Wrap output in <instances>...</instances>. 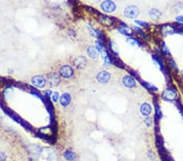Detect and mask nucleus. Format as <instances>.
Segmentation results:
<instances>
[{
    "instance_id": "1",
    "label": "nucleus",
    "mask_w": 183,
    "mask_h": 161,
    "mask_svg": "<svg viewBox=\"0 0 183 161\" xmlns=\"http://www.w3.org/2000/svg\"><path fill=\"white\" fill-rule=\"evenodd\" d=\"M59 75L65 79H69L74 75V69L69 65H65L59 68Z\"/></svg>"
},
{
    "instance_id": "2",
    "label": "nucleus",
    "mask_w": 183,
    "mask_h": 161,
    "mask_svg": "<svg viewBox=\"0 0 183 161\" xmlns=\"http://www.w3.org/2000/svg\"><path fill=\"white\" fill-rule=\"evenodd\" d=\"M140 14V11L139 8H137L136 6L130 5L125 8L124 11V16L126 18L129 19H134L138 17Z\"/></svg>"
},
{
    "instance_id": "3",
    "label": "nucleus",
    "mask_w": 183,
    "mask_h": 161,
    "mask_svg": "<svg viewBox=\"0 0 183 161\" xmlns=\"http://www.w3.org/2000/svg\"><path fill=\"white\" fill-rule=\"evenodd\" d=\"M100 8L104 12L112 13L116 11V5L112 0H104L101 3Z\"/></svg>"
},
{
    "instance_id": "4",
    "label": "nucleus",
    "mask_w": 183,
    "mask_h": 161,
    "mask_svg": "<svg viewBox=\"0 0 183 161\" xmlns=\"http://www.w3.org/2000/svg\"><path fill=\"white\" fill-rule=\"evenodd\" d=\"M31 83L35 87L39 88V89H42L47 85V79L42 75H37V76H34L33 77H32Z\"/></svg>"
},
{
    "instance_id": "5",
    "label": "nucleus",
    "mask_w": 183,
    "mask_h": 161,
    "mask_svg": "<svg viewBox=\"0 0 183 161\" xmlns=\"http://www.w3.org/2000/svg\"><path fill=\"white\" fill-rule=\"evenodd\" d=\"M111 77L110 72H108L107 71H105V70H103V71H100L97 74L96 80L97 82L101 83V84H106V83H108L110 82Z\"/></svg>"
},
{
    "instance_id": "6",
    "label": "nucleus",
    "mask_w": 183,
    "mask_h": 161,
    "mask_svg": "<svg viewBox=\"0 0 183 161\" xmlns=\"http://www.w3.org/2000/svg\"><path fill=\"white\" fill-rule=\"evenodd\" d=\"M162 98L166 101H175L178 98V94L173 89L168 88L164 89L162 93Z\"/></svg>"
},
{
    "instance_id": "7",
    "label": "nucleus",
    "mask_w": 183,
    "mask_h": 161,
    "mask_svg": "<svg viewBox=\"0 0 183 161\" xmlns=\"http://www.w3.org/2000/svg\"><path fill=\"white\" fill-rule=\"evenodd\" d=\"M121 82H122L123 86L128 89H133L134 87H136V81L134 77L132 76H129V75L124 76L121 80Z\"/></svg>"
},
{
    "instance_id": "8",
    "label": "nucleus",
    "mask_w": 183,
    "mask_h": 161,
    "mask_svg": "<svg viewBox=\"0 0 183 161\" xmlns=\"http://www.w3.org/2000/svg\"><path fill=\"white\" fill-rule=\"evenodd\" d=\"M87 64L86 59L84 56L79 55V56H76L72 60V65L75 68H77L78 69H83L86 68Z\"/></svg>"
},
{
    "instance_id": "9",
    "label": "nucleus",
    "mask_w": 183,
    "mask_h": 161,
    "mask_svg": "<svg viewBox=\"0 0 183 161\" xmlns=\"http://www.w3.org/2000/svg\"><path fill=\"white\" fill-rule=\"evenodd\" d=\"M47 81H48L51 86H56L60 82V76L57 72H51L47 74Z\"/></svg>"
},
{
    "instance_id": "10",
    "label": "nucleus",
    "mask_w": 183,
    "mask_h": 161,
    "mask_svg": "<svg viewBox=\"0 0 183 161\" xmlns=\"http://www.w3.org/2000/svg\"><path fill=\"white\" fill-rule=\"evenodd\" d=\"M72 97L69 93H63L59 97V103L64 107H66L71 103Z\"/></svg>"
},
{
    "instance_id": "11",
    "label": "nucleus",
    "mask_w": 183,
    "mask_h": 161,
    "mask_svg": "<svg viewBox=\"0 0 183 161\" xmlns=\"http://www.w3.org/2000/svg\"><path fill=\"white\" fill-rule=\"evenodd\" d=\"M114 20H115V19L113 17H110V16L104 15L99 16V21L104 26H106V27H110L113 25Z\"/></svg>"
},
{
    "instance_id": "12",
    "label": "nucleus",
    "mask_w": 183,
    "mask_h": 161,
    "mask_svg": "<svg viewBox=\"0 0 183 161\" xmlns=\"http://www.w3.org/2000/svg\"><path fill=\"white\" fill-rule=\"evenodd\" d=\"M160 31L164 36L172 35L176 33V28L174 25H164L160 29Z\"/></svg>"
},
{
    "instance_id": "13",
    "label": "nucleus",
    "mask_w": 183,
    "mask_h": 161,
    "mask_svg": "<svg viewBox=\"0 0 183 161\" xmlns=\"http://www.w3.org/2000/svg\"><path fill=\"white\" fill-rule=\"evenodd\" d=\"M117 30L119 32L121 33V34L124 35V36H127V37H131L134 32H133V30L129 28L126 25H124V24H121L118 28H117Z\"/></svg>"
},
{
    "instance_id": "14",
    "label": "nucleus",
    "mask_w": 183,
    "mask_h": 161,
    "mask_svg": "<svg viewBox=\"0 0 183 161\" xmlns=\"http://www.w3.org/2000/svg\"><path fill=\"white\" fill-rule=\"evenodd\" d=\"M87 55L89 56L90 59L92 60H95L98 58L99 54V50L97 49V47L95 46H90L88 48H87Z\"/></svg>"
},
{
    "instance_id": "15",
    "label": "nucleus",
    "mask_w": 183,
    "mask_h": 161,
    "mask_svg": "<svg viewBox=\"0 0 183 161\" xmlns=\"http://www.w3.org/2000/svg\"><path fill=\"white\" fill-rule=\"evenodd\" d=\"M140 112L144 117H150L151 113V106L148 103H143L140 106Z\"/></svg>"
},
{
    "instance_id": "16",
    "label": "nucleus",
    "mask_w": 183,
    "mask_h": 161,
    "mask_svg": "<svg viewBox=\"0 0 183 161\" xmlns=\"http://www.w3.org/2000/svg\"><path fill=\"white\" fill-rule=\"evenodd\" d=\"M64 157L68 161H74L77 159V154L74 151L67 150L64 152Z\"/></svg>"
},
{
    "instance_id": "17",
    "label": "nucleus",
    "mask_w": 183,
    "mask_h": 161,
    "mask_svg": "<svg viewBox=\"0 0 183 161\" xmlns=\"http://www.w3.org/2000/svg\"><path fill=\"white\" fill-rule=\"evenodd\" d=\"M149 15H150V16H151L153 20H157L162 16V13H161V12L159 10V9L152 8V9H151V10L149 11Z\"/></svg>"
},
{
    "instance_id": "18",
    "label": "nucleus",
    "mask_w": 183,
    "mask_h": 161,
    "mask_svg": "<svg viewBox=\"0 0 183 161\" xmlns=\"http://www.w3.org/2000/svg\"><path fill=\"white\" fill-rule=\"evenodd\" d=\"M126 41H127V42H128L129 45H131V46H137V47H142L141 42H140L139 39L135 38V37H129V38H127Z\"/></svg>"
},
{
    "instance_id": "19",
    "label": "nucleus",
    "mask_w": 183,
    "mask_h": 161,
    "mask_svg": "<svg viewBox=\"0 0 183 161\" xmlns=\"http://www.w3.org/2000/svg\"><path fill=\"white\" fill-rule=\"evenodd\" d=\"M152 59H153L154 62L156 63V65H158L159 67H160V68L161 70H163L164 65H163V61H162V60H161V58L158 55H153V56H152Z\"/></svg>"
},
{
    "instance_id": "20",
    "label": "nucleus",
    "mask_w": 183,
    "mask_h": 161,
    "mask_svg": "<svg viewBox=\"0 0 183 161\" xmlns=\"http://www.w3.org/2000/svg\"><path fill=\"white\" fill-rule=\"evenodd\" d=\"M160 47H161V51H162V52H163L164 55L170 56V55H171L170 50H169V48L167 47V45H166L164 42H161Z\"/></svg>"
},
{
    "instance_id": "21",
    "label": "nucleus",
    "mask_w": 183,
    "mask_h": 161,
    "mask_svg": "<svg viewBox=\"0 0 183 161\" xmlns=\"http://www.w3.org/2000/svg\"><path fill=\"white\" fill-rule=\"evenodd\" d=\"M155 109H156V116L157 117V119L160 120L162 118V117H163V114H162L160 107L158 103H155Z\"/></svg>"
},
{
    "instance_id": "22",
    "label": "nucleus",
    "mask_w": 183,
    "mask_h": 161,
    "mask_svg": "<svg viewBox=\"0 0 183 161\" xmlns=\"http://www.w3.org/2000/svg\"><path fill=\"white\" fill-rule=\"evenodd\" d=\"M143 85L145 87H146L147 89H151V90H153V91H156V92L158 91V89H157L155 86H153L152 84H150V83H148V82H143Z\"/></svg>"
},
{
    "instance_id": "23",
    "label": "nucleus",
    "mask_w": 183,
    "mask_h": 161,
    "mask_svg": "<svg viewBox=\"0 0 183 161\" xmlns=\"http://www.w3.org/2000/svg\"><path fill=\"white\" fill-rule=\"evenodd\" d=\"M144 124H146V126L151 127L153 124V119L151 117H146L144 119Z\"/></svg>"
},
{
    "instance_id": "24",
    "label": "nucleus",
    "mask_w": 183,
    "mask_h": 161,
    "mask_svg": "<svg viewBox=\"0 0 183 161\" xmlns=\"http://www.w3.org/2000/svg\"><path fill=\"white\" fill-rule=\"evenodd\" d=\"M109 46H110V48H111V51H112V53L117 55V52H118V48L116 47V45L112 42H110L109 43Z\"/></svg>"
},
{
    "instance_id": "25",
    "label": "nucleus",
    "mask_w": 183,
    "mask_h": 161,
    "mask_svg": "<svg viewBox=\"0 0 183 161\" xmlns=\"http://www.w3.org/2000/svg\"><path fill=\"white\" fill-rule=\"evenodd\" d=\"M59 99V92H53L51 93V100L54 103H57V101Z\"/></svg>"
},
{
    "instance_id": "26",
    "label": "nucleus",
    "mask_w": 183,
    "mask_h": 161,
    "mask_svg": "<svg viewBox=\"0 0 183 161\" xmlns=\"http://www.w3.org/2000/svg\"><path fill=\"white\" fill-rule=\"evenodd\" d=\"M134 22L136 23L137 25H139V26H141V27L143 28H146L149 26V24L147 22H145V21H142V20H135Z\"/></svg>"
},
{
    "instance_id": "27",
    "label": "nucleus",
    "mask_w": 183,
    "mask_h": 161,
    "mask_svg": "<svg viewBox=\"0 0 183 161\" xmlns=\"http://www.w3.org/2000/svg\"><path fill=\"white\" fill-rule=\"evenodd\" d=\"M133 28H134V30H135V31H136V32L139 33V34L142 35L143 37H144V33H143V31L142 30V29H140V28L138 27V26H134Z\"/></svg>"
},
{
    "instance_id": "28",
    "label": "nucleus",
    "mask_w": 183,
    "mask_h": 161,
    "mask_svg": "<svg viewBox=\"0 0 183 161\" xmlns=\"http://www.w3.org/2000/svg\"><path fill=\"white\" fill-rule=\"evenodd\" d=\"M7 160V155L3 151H0V161Z\"/></svg>"
},
{
    "instance_id": "29",
    "label": "nucleus",
    "mask_w": 183,
    "mask_h": 161,
    "mask_svg": "<svg viewBox=\"0 0 183 161\" xmlns=\"http://www.w3.org/2000/svg\"><path fill=\"white\" fill-rule=\"evenodd\" d=\"M176 21L179 24H183V16H178L176 17Z\"/></svg>"
},
{
    "instance_id": "30",
    "label": "nucleus",
    "mask_w": 183,
    "mask_h": 161,
    "mask_svg": "<svg viewBox=\"0 0 183 161\" xmlns=\"http://www.w3.org/2000/svg\"><path fill=\"white\" fill-rule=\"evenodd\" d=\"M148 157L150 158V159H152L153 160L154 159H155V154L153 153V151H148Z\"/></svg>"
},
{
    "instance_id": "31",
    "label": "nucleus",
    "mask_w": 183,
    "mask_h": 161,
    "mask_svg": "<svg viewBox=\"0 0 183 161\" xmlns=\"http://www.w3.org/2000/svg\"><path fill=\"white\" fill-rule=\"evenodd\" d=\"M170 63H171V65H172V66L173 67V68L178 71V66L176 65L175 62H174V60H173V59H171V60H170Z\"/></svg>"
},
{
    "instance_id": "32",
    "label": "nucleus",
    "mask_w": 183,
    "mask_h": 161,
    "mask_svg": "<svg viewBox=\"0 0 183 161\" xmlns=\"http://www.w3.org/2000/svg\"><path fill=\"white\" fill-rule=\"evenodd\" d=\"M181 74H182V77H183V70L181 71Z\"/></svg>"
}]
</instances>
